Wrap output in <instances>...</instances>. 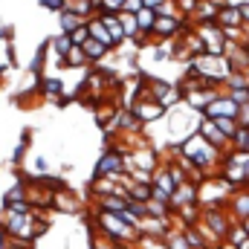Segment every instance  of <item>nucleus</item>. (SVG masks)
Listing matches in <instances>:
<instances>
[{
  "mask_svg": "<svg viewBox=\"0 0 249 249\" xmlns=\"http://www.w3.org/2000/svg\"><path fill=\"white\" fill-rule=\"evenodd\" d=\"M136 23H139V32L151 41V32H154V23H157V12L154 9H142L136 15Z\"/></svg>",
  "mask_w": 249,
  "mask_h": 249,
  "instance_id": "obj_11",
  "label": "nucleus"
},
{
  "mask_svg": "<svg viewBox=\"0 0 249 249\" xmlns=\"http://www.w3.org/2000/svg\"><path fill=\"white\" fill-rule=\"evenodd\" d=\"M229 206H232V214L238 220H249V194H238Z\"/></svg>",
  "mask_w": 249,
  "mask_h": 249,
  "instance_id": "obj_14",
  "label": "nucleus"
},
{
  "mask_svg": "<svg viewBox=\"0 0 249 249\" xmlns=\"http://www.w3.org/2000/svg\"><path fill=\"white\" fill-rule=\"evenodd\" d=\"M130 113L136 116V122L145 127V124H151V122H157V119H162L168 110H165L160 102H154V99H145V102H136V105L130 107Z\"/></svg>",
  "mask_w": 249,
  "mask_h": 249,
  "instance_id": "obj_3",
  "label": "nucleus"
},
{
  "mask_svg": "<svg viewBox=\"0 0 249 249\" xmlns=\"http://www.w3.org/2000/svg\"><path fill=\"white\" fill-rule=\"evenodd\" d=\"M35 90L44 96V99H61L64 96V78H58V75H38L35 78Z\"/></svg>",
  "mask_w": 249,
  "mask_h": 249,
  "instance_id": "obj_4",
  "label": "nucleus"
},
{
  "mask_svg": "<svg viewBox=\"0 0 249 249\" xmlns=\"http://www.w3.org/2000/svg\"><path fill=\"white\" fill-rule=\"evenodd\" d=\"M124 3H127V0H102V9H99V12H110V15H122ZM99 12H96V15H99Z\"/></svg>",
  "mask_w": 249,
  "mask_h": 249,
  "instance_id": "obj_18",
  "label": "nucleus"
},
{
  "mask_svg": "<svg viewBox=\"0 0 249 249\" xmlns=\"http://www.w3.org/2000/svg\"><path fill=\"white\" fill-rule=\"evenodd\" d=\"M38 6H41L44 12H53V15H61L64 9H67V0H38Z\"/></svg>",
  "mask_w": 249,
  "mask_h": 249,
  "instance_id": "obj_16",
  "label": "nucleus"
},
{
  "mask_svg": "<svg viewBox=\"0 0 249 249\" xmlns=\"http://www.w3.org/2000/svg\"><path fill=\"white\" fill-rule=\"evenodd\" d=\"M81 50H84V55H87V61H90V67H96V64H105V58L110 55V50H107L105 44L93 41V38H90V41H87V44H84Z\"/></svg>",
  "mask_w": 249,
  "mask_h": 249,
  "instance_id": "obj_7",
  "label": "nucleus"
},
{
  "mask_svg": "<svg viewBox=\"0 0 249 249\" xmlns=\"http://www.w3.org/2000/svg\"><path fill=\"white\" fill-rule=\"evenodd\" d=\"M29 139H32V130L23 127L18 145H15V154H12V165H20V162H23V157H26V151H29Z\"/></svg>",
  "mask_w": 249,
  "mask_h": 249,
  "instance_id": "obj_13",
  "label": "nucleus"
},
{
  "mask_svg": "<svg viewBox=\"0 0 249 249\" xmlns=\"http://www.w3.org/2000/svg\"><path fill=\"white\" fill-rule=\"evenodd\" d=\"M142 9H145V6H142V0H127L122 12H124V15H139Z\"/></svg>",
  "mask_w": 249,
  "mask_h": 249,
  "instance_id": "obj_19",
  "label": "nucleus"
},
{
  "mask_svg": "<svg viewBox=\"0 0 249 249\" xmlns=\"http://www.w3.org/2000/svg\"><path fill=\"white\" fill-rule=\"evenodd\" d=\"M67 12L78 15L81 20L96 18V6H93V0H67Z\"/></svg>",
  "mask_w": 249,
  "mask_h": 249,
  "instance_id": "obj_9",
  "label": "nucleus"
},
{
  "mask_svg": "<svg viewBox=\"0 0 249 249\" xmlns=\"http://www.w3.org/2000/svg\"><path fill=\"white\" fill-rule=\"evenodd\" d=\"M84 23H87V20H81L78 15H72V12H67V9L58 15V32H64V35H72V32H75L78 26H84Z\"/></svg>",
  "mask_w": 249,
  "mask_h": 249,
  "instance_id": "obj_10",
  "label": "nucleus"
},
{
  "mask_svg": "<svg viewBox=\"0 0 249 249\" xmlns=\"http://www.w3.org/2000/svg\"><path fill=\"white\" fill-rule=\"evenodd\" d=\"M162 241H165V247L168 249H191L188 247V241H186V235H183V229H180V232H168Z\"/></svg>",
  "mask_w": 249,
  "mask_h": 249,
  "instance_id": "obj_15",
  "label": "nucleus"
},
{
  "mask_svg": "<svg viewBox=\"0 0 249 249\" xmlns=\"http://www.w3.org/2000/svg\"><path fill=\"white\" fill-rule=\"evenodd\" d=\"M124 177H127L124 157H119L113 148H105V151H102V157H99V160H96V165H93L90 180H116V183H122Z\"/></svg>",
  "mask_w": 249,
  "mask_h": 249,
  "instance_id": "obj_1",
  "label": "nucleus"
},
{
  "mask_svg": "<svg viewBox=\"0 0 249 249\" xmlns=\"http://www.w3.org/2000/svg\"><path fill=\"white\" fill-rule=\"evenodd\" d=\"M0 41H9L12 44L15 41V29L12 26H0Z\"/></svg>",
  "mask_w": 249,
  "mask_h": 249,
  "instance_id": "obj_20",
  "label": "nucleus"
},
{
  "mask_svg": "<svg viewBox=\"0 0 249 249\" xmlns=\"http://www.w3.org/2000/svg\"><path fill=\"white\" fill-rule=\"evenodd\" d=\"M197 133H200V136H203V139L214 148V151H226V145H229V139H226V136L214 127V122H212V119H203Z\"/></svg>",
  "mask_w": 249,
  "mask_h": 249,
  "instance_id": "obj_5",
  "label": "nucleus"
},
{
  "mask_svg": "<svg viewBox=\"0 0 249 249\" xmlns=\"http://www.w3.org/2000/svg\"><path fill=\"white\" fill-rule=\"evenodd\" d=\"M58 67H67V70H84V67H90V61H87V55H84L81 47H72V53L67 55V61H61Z\"/></svg>",
  "mask_w": 249,
  "mask_h": 249,
  "instance_id": "obj_12",
  "label": "nucleus"
},
{
  "mask_svg": "<svg viewBox=\"0 0 249 249\" xmlns=\"http://www.w3.org/2000/svg\"><path fill=\"white\" fill-rule=\"evenodd\" d=\"M203 223H206V226H212V232H214V238H217V241H226V238H229V232L235 229L232 217H229L226 212H220V209H203Z\"/></svg>",
  "mask_w": 249,
  "mask_h": 249,
  "instance_id": "obj_2",
  "label": "nucleus"
},
{
  "mask_svg": "<svg viewBox=\"0 0 249 249\" xmlns=\"http://www.w3.org/2000/svg\"><path fill=\"white\" fill-rule=\"evenodd\" d=\"M70 41H72V47H84V44L90 41V29H87V23H84V26H78V29L70 35Z\"/></svg>",
  "mask_w": 249,
  "mask_h": 249,
  "instance_id": "obj_17",
  "label": "nucleus"
},
{
  "mask_svg": "<svg viewBox=\"0 0 249 249\" xmlns=\"http://www.w3.org/2000/svg\"><path fill=\"white\" fill-rule=\"evenodd\" d=\"M165 3H168V0H142V6H145V9H154V12H160Z\"/></svg>",
  "mask_w": 249,
  "mask_h": 249,
  "instance_id": "obj_21",
  "label": "nucleus"
},
{
  "mask_svg": "<svg viewBox=\"0 0 249 249\" xmlns=\"http://www.w3.org/2000/svg\"><path fill=\"white\" fill-rule=\"evenodd\" d=\"M50 50H53V58H55L58 64L67 61V55L72 53V41H70V35L58 32L55 38H50Z\"/></svg>",
  "mask_w": 249,
  "mask_h": 249,
  "instance_id": "obj_6",
  "label": "nucleus"
},
{
  "mask_svg": "<svg viewBox=\"0 0 249 249\" xmlns=\"http://www.w3.org/2000/svg\"><path fill=\"white\" fill-rule=\"evenodd\" d=\"M87 29H90V38H93V41H99V44H105L107 50H113V38H110V32L105 29V23H102L99 18H90V20H87Z\"/></svg>",
  "mask_w": 249,
  "mask_h": 249,
  "instance_id": "obj_8",
  "label": "nucleus"
}]
</instances>
